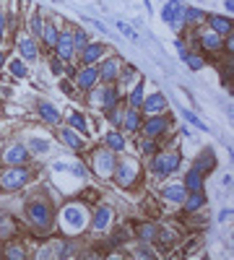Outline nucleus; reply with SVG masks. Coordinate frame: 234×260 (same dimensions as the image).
Listing matches in <instances>:
<instances>
[{
    "label": "nucleus",
    "instance_id": "obj_1",
    "mask_svg": "<svg viewBox=\"0 0 234 260\" xmlns=\"http://www.w3.org/2000/svg\"><path fill=\"white\" fill-rule=\"evenodd\" d=\"M26 216L31 219V224L37 226L39 232H45L49 224H52V208L47 203H42V200H34L29 208H26Z\"/></svg>",
    "mask_w": 234,
    "mask_h": 260
},
{
    "label": "nucleus",
    "instance_id": "obj_2",
    "mask_svg": "<svg viewBox=\"0 0 234 260\" xmlns=\"http://www.w3.org/2000/svg\"><path fill=\"white\" fill-rule=\"evenodd\" d=\"M29 180H31L29 169H23V166H13V169L3 172V177H0V188H3V190H19V188L26 185Z\"/></svg>",
    "mask_w": 234,
    "mask_h": 260
},
{
    "label": "nucleus",
    "instance_id": "obj_3",
    "mask_svg": "<svg viewBox=\"0 0 234 260\" xmlns=\"http://www.w3.org/2000/svg\"><path fill=\"white\" fill-rule=\"evenodd\" d=\"M177 164H180L177 154H156L151 162V172H154V177H166V174L177 172Z\"/></svg>",
    "mask_w": 234,
    "mask_h": 260
},
{
    "label": "nucleus",
    "instance_id": "obj_4",
    "mask_svg": "<svg viewBox=\"0 0 234 260\" xmlns=\"http://www.w3.org/2000/svg\"><path fill=\"white\" fill-rule=\"evenodd\" d=\"M115 180L120 182V188H130V182L136 180V174H138V164L133 162V159H128V162H120V164H115Z\"/></svg>",
    "mask_w": 234,
    "mask_h": 260
},
{
    "label": "nucleus",
    "instance_id": "obj_5",
    "mask_svg": "<svg viewBox=\"0 0 234 260\" xmlns=\"http://www.w3.org/2000/svg\"><path fill=\"white\" fill-rule=\"evenodd\" d=\"M94 169L99 177H112V172H115V156H112V151L107 148V151H96L94 154Z\"/></svg>",
    "mask_w": 234,
    "mask_h": 260
},
{
    "label": "nucleus",
    "instance_id": "obj_6",
    "mask_svg": "<svg viewBox=\"0 0 234 260\" xmlns=\"http://www.w3.org/2000/svg\"><path fill=\"white\" fill-rule=\"evenodd\" d=\"M182 3L180 0H169L166 3V8H164V21L169 24L172 29H182V24H185V16H182Z\"/></svg>",
    "mask_w": 234,
    "mask_h": 260
},
{
    "label": "nucleus",
    "instance_id": "obj_7",
    "mask_svg": "<svg viewBox=\"0 0 234 260\" xmlns=\"http://www.w3.org/2000/svg\"><path fill=\"white\" fill-rule=\"evenodd\" d=\"M91 102L96 107H107V110H112L117 107V91L110 86V89H99V91H91Z\"/></svg>",
    "mask_w": 234,
    "mask_h": 260
},
{
    "label": "nucleus",
    "instance_id": "obj_8",
    "mask_svg": "<svg viewBox=\"0 0 234 260\" xmlns=\"http://www.w3.org/2000/svg\"><path fill=\"white\" fill-rule=\"evenodd\" d=\"M26 162H29V148L26 146L16 143L5 151V164H26Z\"/></svg>",
    "mask_w": 234,
    "mask_h": 260
},
{
    "label": "nucleus",
    "instance_id": "obj_9",
    "mask_svg": "<svg viewBox=\"0 0 234 260\" xmlns=\"http://www.w3.org/2000/svg\"><path fill=\"white\" fill-rule=\"evenodd\" d=\"M140 107H143V112H148V115H156V112H162L164 107H166V99H164V94H151V96H143V102H140Z\"/></svg>",
    "mask_w": 234,
    "mask_h": 260
},
{
    "label": "nucleus",
    "instance_id": "obj_10",
    "mask_svg": "<svg viewBox=\"0 0 234 260\" xmlns=\"http://www.w3.org/2000/svg\"><path fill=\"white\" fill-rule=\"evenodd\" d=\"M55 47H57V52H60V60H70L73 52H76V45H73V37L70 34H60Z\"/></svg>",
    "mask_w": 234,
    "mask_h": 260
},
{
    "label": "nucleus",
    "instance_id": "obj_11",
    "mask_svg": "<svg viewBox=\"0 0 234 260\" xmlns=\"http://www.w3.org/2000/svg\"><path fill=\"white\" fill-rule=\"evenodd\" d=\"M96 78H99V73H96V68L94 65H86L78 75H76V83L81 89H94V83H96Z\"/></svg>",
    "mask_w": 234,
    "mask_h": 260
},
{
    "label": "nucleus",
    "instance_id": "obj_12",
    "mask_svg": "<svg viewBox=\"0 0 234 260\" xmlns=\"http://www.w3.org/2000/svg\"><path fill=\"white\" fill-rule=\"evenodd\" d=\"M166 125H169V122H166L164 120V117H148V122L143 125V130H146V136L148 138H156V136H162V133L166 130Z\"/></svg>",
    "mask_w": 234,
    "mask_h": 260
},
{
    "label": "nucleus",
    "instance_id": "obj_13",
    "mask_svg": "<svg viewBox=\"0 0 234 260\" xmlns=\"http://www.w3.org/2000/svg\"><path fill=\"white\" fill-rule=\"evenodd\" d=\"M110 221H112V208L102 206V208H96L94 219H91V226H94L96 232H102V229H107V224H110Z\"/></svg>",
    "mask_w": 234,
    "mask_h": 260
},
{
    "label": "nucleus",
    "instance_id": "obj_14",
    "mask_svg": "<svg viewBox=\"0 0 234 260\" xmlns=\"http://www.w3.org/2000/svg\"><path fill=\"white\" fill-rule=\"evenodd\" d=\"M200 188H203V172H200L198 166H193V169L185 174V190L187 192H198Z\"/></svg>",
    "mask_w": 234,
    "mask_h": 260
},
{
    "label": "nucleus",
    "instance_id": "obj_15",
    "mask_svg": "<svg viewBox=\"0 0 234 260\" xmlns=\"http://www.w3.org/2000/svg\"><path fill=\"white\" fill-rule=\"evenodd\" d=\"M122 128L128 130V133H136L140 128V115H138L136 107H130V110L122 115Z\"/></svg>",
    "mask_w": 234,
    "mask_h": 260
},
{
    "label": "nucleus",
    "instance_id": "obj_16",
    "mask_svg": "<svg viewBox=\"0 0 234 260\" xmlns=\"http://www.w3.org/2000/svg\"><path fill=\"white\" fill-rule=\"evenodd\" d=\"M200 45H203L206 49H211V52H219L224 39H221V34H216V31H206V34L200 37Z\"/></svg>",
    "mask_w": 234,
    "mask_h": 260
},
{
    "label": "nucleus",
    "instance_id": "obj_17",
    "mask_svg": "<svg viewBox=\"0 0 234 260\" xmlns=\"http://www.w3.org/2000/svg\"><path fill=\"white\" fill-rule=\"evenodd\" d=\"M208 24H211V31H216V34H232V21L224 19V16H211Z\"/></svg>",
    "mask_w": 234,
    "mask_h": 260
},
{
    "label": "nucleus",
    "instance_id": "obj_18",
    "mask_svg": "<svg viewBox=\"0 0 234 260\" xmlns=\"http://www.w3.org/2000/svg\"><path fill=\"white\" fill-rule=\"evenodd\" d=\"M19 49H21V55L26 57L29 63H34L37 55H39V52H37V45H34V39H31V37H23V39L19 42Z\"/></svg>",
    "mask_w": 234,
    "mask_h": 260
},
{
    "label": "nucleus",
    "instance_id": "obj_19",
    "mask_svg": "<svg viewBox=\"0 0 234 260\" xmlns=\"http://www.w3.org/2000/svg\"><path fill=\"white\" fill-rule=\"evenodd\" d=\"M102 55H104V47L102 45H91V42H89V45L83 47V63H86V65L96 63Z\"/></svg>",
    "mask_w": 234,
    "mask_h": 260
},
{
    "label": "nucleus",
    "instance_id": "obj_20",
    "mask_svg": "<svg viewBox=\"0 0 234 260\" xmlns=\"http://www.w3.org/2000/svg\"><path fill=\"white\" fill-rule=\"evenodd\" d=\"M185 195H187L185 185H166V188H164V198H166V200H174V203H182V200H185Z\"/></svg>",
    "mask_w": 234,
    "mask_h": 260
},
{
    "label": "nucleus",
    "instance_id": "obj_21",
    "mask_svg": "<svg viewBox=\"0 0 234 260\" xmlns=\"http://www.w3.org/2000/svg\"><path fill=\"white\" fill-rule=\"evenodd\" d=\"M39 115L45 117L47 122H52V125L60 122V115H57V110H55L52 104H47V102H39Z\"/></svg>",
    "mask_w": 234,
    "mask_h": 260
},
{
    "label": "nucleus",
    "instance_id": "obj_22",
    "mask_svg": "<svg viewBox=\"0 0 234 260\" xmlns=\"http://www.w3.org/2000/svg\"><path fill=\"white\" fill-rule=\"evenodd\" d=\"M117 71H120V63H117V60H107V63L102 65V78H104L107 83H112V81L117 78Z\"/></svg>",
    "mask_w": 234,
    "mask_h": 260
},
{
    "label": "nucleus",
    "instance_id": "obj_23",
    "mask_svg": "<svg viewBox=\"0 0 234 260\" xmlns=\"http://www.w3.org/2000/svg\"><path fill=\"white\" fill-rule=\"evenodd\" d=\"M182 206H185L187 211H198V208L203 206V195H200V190H198V192H190V195H185Z\"/></svg>",
    "mask_w": 234,
    "mask_h": 260
},
{
    "label": "nucleus",
    "instance_id": "obj_24",
    "mask_svg": "<svg viewBox=\"0 0 234 260\" xmlns=\"http://www.w3.org/2000/svg\"><path fill=\"white\" fill-rule=\"evenodd\" d=\"M42 37H45V45H47V47H55V45H57V37H60V34H57V29H55L52 21H49L45 29H42Z\"/></svg>",
    "mask_w": 234,
    "mask_h": 260
},
{
    "label": "nucleus",
    "instance_id": "obj_25",
    "mask_svg": "<svg viewBox=\"0 0 234 260\" xmlns=\"http://www.w3.org/2000/svg\"><path fill=\"white\" fill-rule=\"evenodd\" d=\"M182 16H185V21L187 24H200V21H206L208 16L200 11V8H185V11H182Z\"/></svg>",
    "mask_w": 234,
    "mask_h": 260
},
{
    "label": "nucleus",
    "instance_id": "obj_26",
    "mask_svg": "<svg viewBox=\"0 0 234 260\" xmlns=\"http://www.w3.org/2000/svg\"><path fill=\"white\" fill-rule=\"evenodd\" d=\"M60 136H63V141H65V143H68L70 148H76V151H78V148H83V141H81V138L76 136V133L70 130V128H65V130L60 133Z\"/></svg>",
    "mask_w": 234,
    "mask_h": 260
},
{
    "label": "nucleus",
    "instance_id": "obj_27",
    "mask_svg": "<svg viewBox=\"0 0 234 260\" xmlns=\"http://www.w3.org/2000/svg\"><path fill=\"white\" fill-rule=\"evenodd\" d=\"M65 221H68V226H73V229H78L83 224V216H81L78 208H68V211H65Z\"/></svg>",
    "mask_w": 234,
    "mask_h": 260
},
{
    "label": "nucleus",
    "instance_id": "obj_28",
    "mask_svg": "<svg viewBox=\"0 0 234 260\" xmlns=\"http://www.w3.org/2000/svg\"><path fill=\"white\" fill-rule=\"evenodd\" d=\"M107 146H110V151H122L125 148V138L120 136V133H110V136H107Z\"/></svg>",
    "mask_w": 234,
    "mask_h": 260
},
{
    "label": "nucleus",
    "instance_id": "obj_29",
    "mask_svg": "<svg viewBox=\"0 0 234 260\" xmlns=\"http://www.w3.org/2000/svg\"><path fill=\"white\" fill-rule=\"evenodd\" d=\"M195 166H198V169L203 172V174H206L208 169H211V166H216V162H213V154H211V151H206V154H203V156H200L198 162H195Z\"/></svg>",
    "mask_w": 234,
    "mask_h": 260
},
{
    "label": "nucleus",
    "instance_id": "obj_30",
    "mask_svg": "<svg viewBox=\"0 0 234 260\" xmlns=\"http://www.w3.org/2000/svg\"><path fill=\"white\" fill-rule=\"evenodd\" d=\"M156 234H159V229H156L154 224H143V226L138 229V237L143 239V242H151V239H156Z\"/></svg>",
    "mask_w": 234,
    "mask_h": 260
},
{
    "label": "nucleus",
    "instance_id": "obj_31",
    "mask_svg": "<svg viewBox=\"0 0 234 260\" xmlns=\"http://www.w3.org/2000/svg\"><path fill=\"white\" fill-rule=\"evenodd\" d=\"M70 125H73L78 133H89V125H86V120H83L81 112H70Z\"/></svg>",
    "mask_w": 234,
    "mask_h": 260
},
{
    "label": "nucleus",
    "instance_id": "obj_32",
    "mask_svg": "<svg viewBox=\"0 0 234 260\" xmlns=\"http://www.w3.org/2000/svg\"><path fill=\"white\" fill-rule=\"evenodd\" d=\"M73 45H76V49H83V47L89 45V37H86V31H83V29L73 31Z\"/></svg>",
    "mask_w": 234,
    "mask_h": 260
},
{
    "label": "nucleus",
    "instance_id": "obj_33",
    "mask_svg": "<svg viewBox=\"0 0 234 260\" xmlns=\"http://www.w3.org/2000/svg\"><path fill=\"white\" fill-rule=\"evenodd\" d=\"M140 102H143V83H136V89H133V94H130V104L140 107Z\"/></svg>",
    "mask_w": 234,
    "mask_h": 260
},
{
    "label": "nucleus",
    "instance_id": "obj_34",
    "mask_svg": "<svg viewBox=\"0 0 234 260\" xmlns=\"http://www.w3.org/2000/svg\"><path fill=\"white\" fill-rule=\"evenodd\" d=\"M11 73L16 75V78H23V75H26V65H23V60H11Z\"/></svg>",
    "mask_w": 234,
    "mask_h": 260
},
{
    "label": "nucleus",
    "instance_id": "obj_35",
    "mask_svg": "<svg viewBox=\"0 0 234 260\" xmlns=\"http://www.w3.org/2000/svg\"><path fill=\"white\" fill-rule=\"evenodd\" d=\"M182 117H185V120H187L190 125H195V128H200V130H208V125H203V122H200V120H198V117H195L193 112H187V110H182Z\"/></svg>",
    "mask_w": 234,
    "mask_h": 260
},
{
    "label": "nucleus",
    "instance_id": "obj_36",
    "mask_svg": "<svg viewBox=\"0 0 234 260\" xmlns=\"http://www.w3.org/2000/svg\"><path fill=\"white\" fill-rule=\"evenodd\" d=\"M185 60H187V65L193 71H200L203 68V57H198V55H185Z\"/></svg>",
    "mask_w": 234,
    "mask_h": 260
},
{
    "label": "nucleus",
    "instance_id": "obj_37",
    "mask_svg": "<svg viewBox=\"0 0 234 260\" xmlns=\"http://www.w3.org/2000/svg\"><path fill=\"white\" fill-rule=\"evenodd\" d=\"M117 29H120L122 34H125V37H130L133 42L138 39V34H136V31H133V29H130V26H128V24H125V21H117Z\"/></svg>",
    "mask_w": 234,
    "mask_h": 260
},
{
    "label": "nucleus",
    "instance_id": "obj_38",
    "mask_svg": "<svg viewBox=\"0 0 234 260\" xmlns=\"http://www.w3.org/2000/svg\"><path fill=\"white\" fill-rule=\"evenodd\" d=\"M31 26H34V34H42V29H45V24H42L39 13H34V19H31Z\"/></svg>",
    "mask_w": 234,
    "mask_h": 260
},
{
    "label": "nucleus",
    "instance_id": "obj_39",
    "mask_svg": "<svg viewBox=\"0 0 234 260\" xmlns=\"http://www.w3.org/2000/svg\"><path fill=\"white\" fill-rule=\"evenodd\" d=\"M5 255H8V258H13V260H21V258H23L21 247H8V250H5Z\"/></svg>",
    "mask_w": 234,
    "mask_h": 260
},
{
    "label": "nucleus",
    "instance_id": "obj_40",
    "mask_svg": "<svg viewBox=\"0 0 234 260\" xmlns=\"http://www.w3.org/2000/svg\"><path fill=\"white\" fill-rule=\"evenodd\" d=\"M31 146H34V151H47L49 148L47 141H31Z\"/></svg>",
    "mask_w": 234,
    "mask_h": 260
},
{
    "label": "nucleus",
    "instance_id": "obj_41",
    "mask_svg": "<svg viewBox=\"0 0 234 260\" xmlns=\"http://www.w3.org/2000/svg\"><path fill=\"white\" fill-rule=\"evenodd\" d=\"M138 255H140V258H154V253H151L148 247H140V250H138Z\"/></svg>",
    "mask_w": 234,
    "mask_h": 260
},
{
    "label": "nucleus",
    "instance_id": "obj_42",
    "mask_svg": "<svg viewBox=\"0 0 234 260\" xmlns=\"http://www.w3.org/2000/svg\"><path fill=\"white\" fill-rule=\"evenodd\" d=\"M154 141H146V143H143V151H146V154H154Z\"/></svg>",
    "mask_w": 234,
    "mask_h": 260
},
{
    "label": "nucleus",
    "instance_id": "obj_43",
    "mask_svg": "<svg viewBox=\"0 0 234 260\" xmlns=\"http://www.w3.org/2000/svg\"><path fill=\"white\" fill-rule=\"evenodd\" d=\"M133 75H136V68H128V71H125V73H122V81H130V78H133Z\"/></svg>",
    "mask_w": 234,
    "mask_h": 260
},
{
    "label": "nucleus",
    "instance_id": "obj_44",
    "mask_svg": "<svg viewBox=\"0 0 234 260\" xmlns=\"http://www.w3.org/2000/svg\"><path fill=\"white\" fill-rule=\"evenodd\" d=\"M49 63H52V71H55V73H63V65H60V60H49Z\"/></svg>",
    "mask_w": 234,
    "mask_h": 260
},
{
    "label": "nucleus",
    "instance_id": "obj_45",
    "mask_svg": "<svg viewBox=\"0 0 234 260\" xmlns=\"http://www.w3.org/2000/svg\"><path fill=\"white\" fill-rule=\"evenodd\" d=\"M3 29H5V16L0 13V39H3Z\"/></svg>",
    "mask_w": 234,
    "mask_h": 260
},
{
    "label": "nucleus",
    "instance_id": "obj_46",
    "mask_svg": "<svg viewBox=\"0 0 234 260\" xmlns=\"http://www.w3.org/2000/svg\"><path fill=\"white\" fill-rule=\"evenodd\" d=\"M3 65H5V55L0 52V68H3Z\"/></svg>",
    "mask_w": 234,
    "mask_h": 260
}]
</instances>
